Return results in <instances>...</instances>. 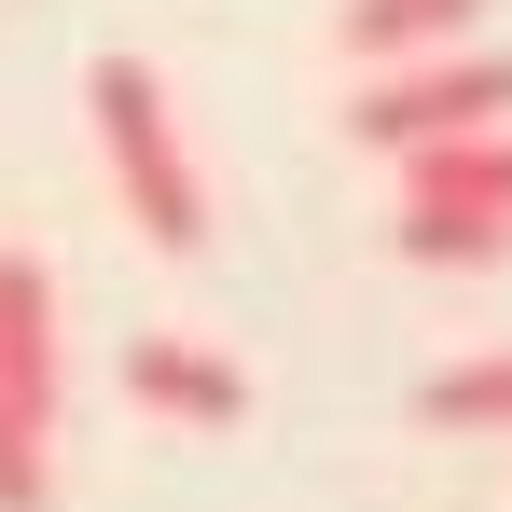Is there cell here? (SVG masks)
Instances as JSON below:
<instances>
[{
	"instance_id": "1",
	"label": "cell",
	"mask_w": 512,
	"mask_h": 512,
	"mask_svg": "<svg viewBox=\"0 0 512 512\" xmlns=\"http://www.w3.org/2000/svg\"><path fill=\"white\" fill-rule=\"evenodd\" d=\"M84 111H97V153H111L125 222H139L167 263H194V250H208V180H194V153H180V125H167L153 56H97V70H84Z\"/></svg>"
},
{
	"instance_id": "4",
	"label": "cell",
	"mask_w": 512,
	"mask_h": 512,
	"mask_svg": "<svg viewBox=\"0 0 512 512\" xmlns=\"http://www.w3.org/2000/svg\"><path fill=\"white\" fill-rule=\"evenodd\" d=\"M0 512H56V277L0 250Z\"/></svg>"
},
{
	"instance_id": "7",
	"label": "cell",
	"mask_w": 512,
	"mask_h": 512,
	"mask_svg": "<svg viewBox=\"0 0 512 512\" xmlns=\"http://www.w3.org/2000/svg\"><path fill=\"white\" fill-rule=\"evenodd\" d=\"M416 429H443V443H471V429H485V443H499V429H512V346L443 360V374L416 388Z\"/></svg>"
},
{
	"instance_id": "6",
	"label": "cell",
	"mask_w": 512,
	"mask_h": 512,
	"mask_svg": "<svg viewBox=\"0 0 512 512\" xmlns=\"http://www.w3.org/2000/svg\"><path fill=\"white\" fill-rule=\"evenodd\" d=\"M333 42L360 70H402V56H443V42H471V0H346Z\"/></svg>"
},
{
	"instance_id": "2",
	"label": "cell",
	"mask_w": 512,
	"mask_h": 512,
	"mask_svg": "<svg viewBox=\"0 0 512 512\" xmlns=\"http://www.w3.org/2000/svg\"><path fill=\"white\" fill-rule=\"evenodd\" d=\"M402 263H512V125H485V139H429V153H402Z\"/></svg>"
},
{
	"instance_id": "3",
	"label": "cell",
	"mask_w": 512,
	"mask_h": 512,
	"mask_svg": "<svg viewBox=\"0 0 512 512\" xmlns=\"http://www.w3.org/2000/svg\"><path fill=\"white\" fill-rule=\"evenodd\" d=\"M485 125H512L499 42H443V56H402V70H360V97H346L360 153H429V139H485Z\"/></svg>"
},
{
	"instance_id": "5",
	"label": "cell",
	"mask_w": 512,
	"mask_h": 512,
	"mask_svg": "<svg viewBox=\"0 0 512 512\" xmlns=\"http://www.w3.org/2000/svg\"><path fill=\"white\" fill-rule=\"evenodd\" d=\"M125 388H139V416H167V429H236L250 416V374L222 346H194V333H139L125 346Z\"/></svg>"
}]
</instances>
